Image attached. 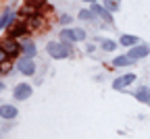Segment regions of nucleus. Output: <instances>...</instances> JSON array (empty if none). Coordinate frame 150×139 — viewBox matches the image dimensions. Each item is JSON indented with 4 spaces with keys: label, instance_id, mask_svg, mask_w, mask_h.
<instances>
[{
    "label": "nucleus",
    "instance_id": "nucleus-1",
    "mask_svg": "<svg viewBox=\"0 0 150 139\" xmlns=\"http://www.w3.org/2000/svg\"><path fill=\"white\" fill-rule=\"evenodd\" d=\"M46 50H48V54H50L52 58H56V60L67 58V56L71 54V46H69L67 42H48Z\"/></svg>",
    "mask_w": 150,
    "mask_h": 139
},
{
    "label": "nucleus",
    "instance_id": "nucleus-2",
    "mask_svg": "<svg viewBox=\"0 0 150 139\" xmlns=\"http://www.w3.org/2000/svg\"><path fill=\"white\" fill-rule=\"evenodd\" d=\"M148 54H150V48L144 46V44H138V46H134V48H129V58H131V60H140V58H146Z\"/></svg>",
    "mask_w": 150,
    "mask_h": 139
},
{
    "label": "nucleus",
    "instance_id": "nucleus-3",
    "mask_svg": "<svg viewBox=\"0 0 150 139\" xmlns=\"http://www.w3.org/2000/svg\"><path fill=\"white\" fill-rule=\"evenodd\" d=\"M19 71H21L23 75H33L35 73V62H33V58H27V56H23L21 60H19Z\"/></svg>",
    "mask_w": 150,
    "mask_h": 139
},
{
    "label": "nucleus",
    "instance_id": "nucleus-4",
    "mask_svg": "<svg viewBox=\"0 0 150 139\" xmlns=\"http://www.w3.org/2000/svg\"><path fill=\"white\" fill-rule=\"evenodd\" d=\"M136 81V75H125V77H117L115 81H112V89H117V91H121L123 87H127V85H131Z\"/></svg>",
    "mask_w": 150,
    "mask_h": 139
},
{
    "label": "nucleus",
    "instance_id": "nucleus-5",
    "mask_svg": "<svg viewBox=\"0 0 150 139\" xmlns=\"http://www.w3.org/2000/svg\"><path fill=\"white\" fill-rule=\"evenodd\" d=\"M13 95L17 98V100H27V98L31 95V85L29 83H19L13 91Z\"/></svg>",
    "mask_w": 150,
    "mask_h": 139
},
{
    "label": "nucleus",
    "instance_id": "nucleus-6",
    "mask_svg": "<svg viewBox=\"0 0 150 139\" xmlns=\"http://www.w3.org/2000/svg\"><path fill=\"white\" fill-rule=\"evenodd\" d=\"M17 114H19V110H17L15 106H11V104L0 106V116L6 118V121H11V118H17Z\"/></svg>",
    "mask_w": 150,
    "mask_h": 139
},
{
    "label": "nucleus",
    "instance_id": "nucleus-7",
    "mask_svg": "<svg viewBox=\"0 0 150 139\" xmlns=\"http://www.w3.org/2000/svg\"><path fill=\"white\" fill-rule=\"evenodd\" d=\"M92 13H94V15H100V17L104 19L106 23H112V17H110V11H106L104 6H100V4H96V2H94V4H92Z\"/></svg>",
    "mask_w": 150,
    "mask_h": 139
},
{
    "label": "nucleus",
    "instance_id": "nucleus-8",
    "mask_svg": "<svg viewBox=\"0 0 150 139\" xmlns=\"http://www.w3.org/2000/svg\"><path fill=\"white\" fill-rule=\"evenodd\" d=\"M25 29H27L25 21H17V23L11 27V31H8V37L13 39V37H19V35H23V33H25Z\"/></svg>",
    "mask_w": 150,
    "mask_h": 139
},
{
    "label": "nucleus",
    "instance_id": "nucleus-9",
    "mask_svg": "<svg viewBox=\"0 0 150 139\" xmlns=\"http://www.w3.org/2000/svg\"><path fill=\"white\" fill-rule=\"evenodd\" d=\"M119 44H121V46H129V48H134V46H138V44H140V37L131 35V33H123V35H121V39H119Z\"/></svg>",
    "mask_w": 150,
    "mask_h": 139
},
{
    "label": "nucleus",
    "instance_id": "nucleus-10",
    "mask_svg": "<svg viewBox=\"0 0 150 139\" xmlns=\"http://www.w3.org/2000/svg\"><path fill=\"white\" fill-rule=\"evenodd\" d=\"M2 48H4V52H6L8 56H17V54H19V50H21V46H19L15 39H8V42H4V44H2Z\"/></svg>",
    "mask_w": 150,
    "mask_h": 139
},
{
    "label": "nucleus",
    "instance_id": "nucleus-11",
    "mask_svg": "<svg viewBox=\"0 0 150 139\" xmlns=\"http://www.w3.org/2000/svg\"><path fill=\"white\" fill-rule=\"evenodd\" d=\"M59 37H61V42H67V44H69V42H77V35H75V29H63Z\"/></svg>",
    "mask_w": 150,
    "mask_h": 139
},
{
    "label": "nucleus",
    "instance_id": "nucleus-12",
    "mask_svg": "<svg viewBox=\"0 0 150 139\" xmlns=\"http://www.w3.org/2000/svg\"><path fill=\"white\" fill-rule=\"evenodd\" d=\"M136 98H138L142 104H150V89H148V87H140V89L136 91Z\"/></svg>",
    "mask_w": 150,
    "mask_h": 139
},
{
    "label": "nucleus",
    "instance_id": "nucleus-13",
    "mask_svg": "<svg viewBox=\"0 0 150 139\" xmlns=\"http://www.w3.org/2000/svg\"><path fill=\"white\" fill-rule=\"evenodd\" d=\"M23 54H25L27 58H33V56H35V46H33V42H29V39H25V42H23Z\"/></svg>",
    "mask_w": 150,
    "mask_h": 139
},
{
    "label": "nucleus",
    "instance_id": "nucleus-14",
    "mask_svg": "<svg viewBox=\"0 0 150 139\" xmlns=\"http://www.w3.org/2000/svg\"><path fill=\"white\" fill-rule=\"evenodd\" d=\"M131 62H134V60H131L129 56H117L115 60H112V65H115V67H127V65H131Z\"/></svg>",
    "mask_w": 150,
    "mask_h": 139
},
{
    "label": "nucleus",
    "instance_id": "nucleus-15",
    "mask_svg": "<svg viewBox=\"0 0 150 139\" xmlns=\"http://www.w3.org/2000/svg\"><path fill=\"white\" fill-rule=\"evenodd\" d=\"M11 21H13V13H11V11H6L2 17H0V29H2L4 25H8Z\"/></svg>",
    "mask_w": 150,
    "mask_h": 139
},
{
    "label": "nucleus",
    "instance_id": "nucleus-16",
    "mask_svg": "<svg viewBox=\"0 0 150 139\" xmlns=\"http://www.w3.org/2000/svg\"><path fill=\"white\" fill-rule=\"evenodd\" d=\"M104 8L110 11V13H117V11H119V2H117V0H106V2H104Z\"/></svg>",
    "mask_w": 150,
    "mask_h": 139
},
{
    "label": "nucleus",
    "instance_id": "nucleus-17",
    "mask_svg": "<svg viewBox=\"0 0 150 139\" xmlns=\"http://www.w3.org/2000/svg\"><path fill=\"white\" fill-rule=\"evenodd\" d=\"M115 48H117V44H115V42H110V39H106V42H102V50H104V52H112Z\"/></svg>",
    "mask_w": 150,
    "mask_h": 139
},
{
    "label": "nucleus",
    "instance_id": "nucleus-18",
    "mask_svg": "<svg viewBox=\"0 0 150 139\" xmlns=\"http://www.w3.org/2000/svg\"><path fill=\"white\" fill-rule=\"evenodd\" d=\"M94 17H96V15H94L92 11H81L79 13V19H83V21H92Z\"/></svg>",
    "mask_w": 150,
    "mask_h": 139
},
{
    "label": "nucleus",
    "instance_id": "nucleus-19",
    "mask_svg": "<svg viewBox=\"0 0 150 139\" xmlns=\"http://www.w3.org/2000/svg\"><path fill=\"white\" fill-rule=\"evenodd\" d=\"M6 56H8V54L4 52V48H2V46H0V65H2V62L6 60Z\"/></svg>",
    "mask_w": 150,
    "mask_h": 139
},
{
    "label": "nucleus",
    "instance_id": "nucleus-20",
    "mask_svg": "<svg viewBox=\"0 0 150 139\" xmlns=\"http://www.w3.org/2000/svg\"><path fill=\"white\" fill-rule=\"evenodd\" d=\"M61 23H63V25H69V23H71V17H69V15H63V17H61Z\"/></svg>",
    "mask_w": 150,
    "mask_h": 139
},
{
    "label": "nucleus",
    "instance_id": "nucleus-21",
    "mask_svg": "<svg viewBox=\"0 0 150 139\" xmlns=\"http://www.w3.org/2000/svg\"><path fill=\"white\" fill-rule=\"evenodd\" d=\"M83 2H90V4H94V2H96V0H83Z\"/></svg>",
    "mask_w": 150,
    "mask_h": 139
},
{
    "label": "nucleus",
    "instance_id": "nucleus-22",
    "mask_svg": "<svg viewBox=\"0 0 150 139\" xmlns=\"http://www.w3.org/2000/svg\"><path fill=\"white\" fill-rule=\"evenodd\" d=\"M2 87H4V85H2V83H0V91H2Z\"/></svg>",
    "mask_w": 150,
    "mask_h": 139
}]
</instances>
